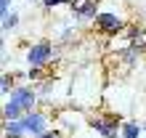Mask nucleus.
Returning <instances> with one entry per match:
<instances>
[{
  "mask_svg": "<svg viewBox=\"0 0 146 138\" xmlns=\"http://www.w3.org/2000/svg\"><path fill=\"white\" fill-rule=\"evenodd\" d=\"M24 127H27V135L29 138H40L48 133V117L42 114V111H29V114L21 117Z\"/></svg>",
  "mask_w": 146,
  "mask_h": 138,
  "instance_id": "f257e3e1",
  "label": "nucleus"
},
{
  "mask_svg": "<svg viewBox=\"0 0 146 138\" xmlns=\"http://www.w3.org/2000/svg\"><path fill=\"white\" fill-rule=\"evenodd\" d=\"M8 101L11 104H16L24 114H29V111H35L32 106H35V101H37V96H35V90L32 88H27V85H21V88H13L11 90V96H8Z\"/></svg>",
  "mask_w": 146,
  "mask_h": 138,
  "instance_id": "f03ea898",
  "label": "nucleus"
},
{
  "mask_svg": "<svg viewBox=\"0 0 146 138\" xmlns=\"http://www.w3.org/2000/svg\"><path fill=\"white\" fill-rule=\"evenodd\" d=\"M96 27H98L101 32H109V34H117L119 29L125 27V21L119 19L117 13H109V11H104V13H98V16H96Z\"/></svg>",
  "mask_w": 146,
  "mask_h": 138,
  "instance_id": "7ed1b4c3",
  "label": "nucleus"
},
{
  "mask_svg": "<svg viewBox=\"0 0 146 138\" xmlns=\"http://www.w3.org/2000/svg\"><path fill=\"white\" fill-rule=\"evenodd\" d=\"M48 58H50V42L48 40H42V42H37V45H32L27 50L29 66H42V64H48Z\"/></svg>",
  "mask_w": 146,
  "mask_h": 138,
  "instance_id": "20e7f679",
  "label": "nucleus"
},
{
  "mask_svg": "<svg viewBox=\"0 0 146 138\" xmlns=\"http://www.w3.org/2000/svg\"><path fill=\"white\" fill-rule=\"evenodd\" d=\"M90 127L96 133H101V138H117V130H122V125H117L114 119H104V117H96L90 122Z\"/></svg>",
  "mask_w": 146,
  "mask_h": 138,
  "instance_id": "39448f33",
  "label": "nucleus"
},
{
  "mask_svg": "<svg viewBox=\"0 0 146 138\" xmlns=\"http://www.w3.org/2000/svg\"><path fill=\"white\" fill-rule=\"evenodd\" d=\"M98 11V0H72V13L80 16V19H96Z\"/></svg>",
  "mask_w": 146,
  "mask_h": 138,
  "instance_id": "423d86ee",
  "label": "nucleus"
},
{
  "mask_svg": "<svg viewBox=\"0 0 146 138\" xmlns=\"http://www.w3.org/2000/svg\"><path fill=\"white\" fill-rule=\"evenodd\" d=\"M5 135H8V138H24V135H27V127H24L21 119L5 122Z\"/></svg>",
  "mask_w": 146,
  "mask_h": 138,
  "instance_id": "0eeeda50",
  "label": "nucleus"
},
{
  "mask_svg": "<svg viewBox=\"0 0 146 138\" xmlns=\"http://www.w3.org/2000/svg\"><path fill=\"white\" fill-rule=\"evenodd\" d=\"M122 138H141V125L138 122H122Z\"/></svg>",
  "mask_w": 146,
  "mask_h": 138,
  "instance_id": "6e6552de",
  "label": "nucleus"
},
{
  "mask_svg": "<svg viewBox=\"0 0 146 138\" xmlns=\"http://www.w3.org/2000/svg\"><path fill=\"white\" fill-rule=\"evenodd\" d=\"M16 21H19V19H16V13H8V16H3V29L8 32L11 27H16Z\"/></svg>",
  "mask_w": 146,
  "mask_h": 138,
  "instance_id": "1a4fd4ad",
  "label": "nucleus"
},
{
  "mask_svg": "<svg viewBox=\"0 0 146 138\" xmlns=\"http://www.w3.org/2000/svg\"><path fill=\"white\" fill-rule=\"evenodd\" d=\"M0 90H3V96H8V90H11V77L3 74V80H0Z\"/></svg>",
  "mask_w": 146,
  "mask_h": 138,
  "instance_id": "9d476101",
  "label": "nucleus"
},
{
  "mask_svg": "<svg viewBox=\"0 0 146 138\" xmlns=\"http://www.w3.org/2000/svg\"><path fill=\"white\" fill-rule=\"evenodd\" d=\"M8 5H11V0H0V13H3V16L11 13V11H8Z\"/></svg>",
  "mask_w": 146,
  "mask_h": 138,
  "instance_id": "9b49d317",
  "label": "nucleus"
},
{
  "mask_svg": "<svg viewBox=\"0 0 146 138\" xmlns=\"http://www.w3.org/2000/svg\"><path fill=\"white\" fill-rule=\"evenodd\" d=\"M48 8H53V5H61V3H72V0H42Z\"/></svg>",
  "mask_w": 146,
  "mask_h": 138,
  "instance_id": "f8f14e48",
  "label": "nucleus"
},
{
  "mask_svg": "<svg viewBox=\"0 0 146 138\" xmlns=\"http://www.w3.org/2000/svg\"><path fill=\"white\" fill-rule=\"evenodd\" d=\"M40 138H61V133H56V130H48L45 135H40Z\"/></svg>",
  "mask_w": 146,
  "mask_h": 138,
  "instance_id": "ddd939ff",
  "label": "nucleus"
},
{
  "mask_svg": "<svg viewBox=\"0 0 146 138\" xmlns=\"http://www.w3.org/2000/svg\"><path fill=\"white\" fill-rule=\"evenodd\" d=\"M29 3H32V0H29Z\"/></svg>",
  "mask_w": 146,
  "mask_h": 138,
  "instance_id": "4468645a",
  "label": "nucleus"
}]
</instances>
